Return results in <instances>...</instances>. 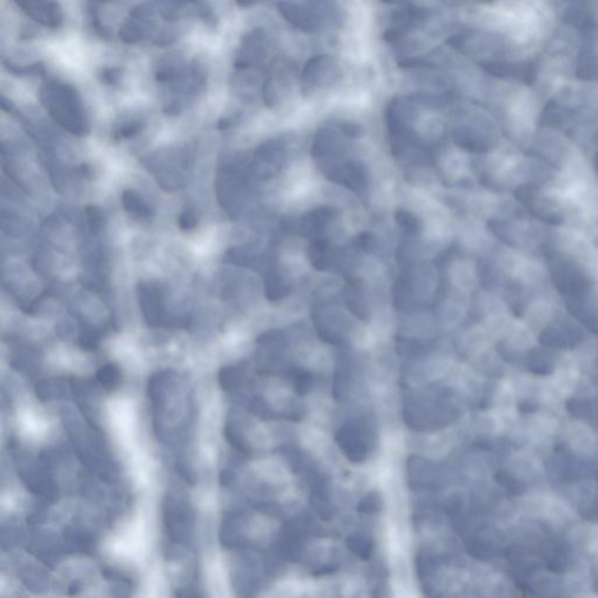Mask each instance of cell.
Masks as SVG:
<instances>
[{"mask_svg":"<svg viewBox=\"0 0 598 598\" xmlns=\"http://www.w3.org/2000/svg\"><path fill=\"white\" fill-rule=\"evenodd\" d=\"M486 72L500 79H519L530 82L535 74L533 64H511L503 61H488L481 64Z\"/></svg>","mask_w":598,"mask_h":598,"instance_id":"5b68a950","label":"cell"},{"mask_svg":"<svg viewBox=\"0 0 598 598\" xmlns=\"http://www.w3.org/2000/svg\"><path fill=\"white\" fill-rule=\"evenodd\" d=\"M122 200H123L124 209L133 216L146 220L152 215L151 209L148 207V204L133 191H125Z\"/></svg>","mask_w":598,"mask_h":598,"instance_id":"ba28073f","label":"cell"},{"mask_svg":"<svg viewBox=\"0 0 598 598\" xmlns=\"http://www.w3.org/2000/svg\"><path fill=\"white\" fill-rule=\"evenodd\" d=\"M515 197L528 209L537 219L550 226H560L563 215L555 201L545 197L533 186H523L515 192Z\"/></svg>","mask_w":598,"mask_h":598,"instance_id":"7a4b0ae2","label":"cell"},{"mask_svg":"<svg viewBox=\"0 0 598 598\" xmlns=\"http://www.w3.org/2000/svg\"><path fill=\"white\" fill-rule=\"evenodd\" d=\"M396 221L401 226L407 228L408 231H417V228L420 226L416 216L410 214L409 212H405V211H398L396 213Z\"/></svg>","mask_w":598,"mask_h":598,"instance_id":"30bf717a","label":"cell"},{"mask_svg":"<svg viewBox=\"0 0 598 598\" xmlns=\"http://www.w3.org/2000/svg\"><path fill=\"white\" fill-rule=\"evenodd\" d=\"M554 282L562 290H581L587 287L584 276L574 262L567 258H554L550 263Z\"/></svg>","mask_w":598,"mask_h":598,"instance_id":"3957f363","label":"cell"},{"mask_svg":"<svg viewBox=\"0 0 598 598\" xmlns=\"http://www.w3.org/2000/svg\"><path fill=\"white\" fill-rule=\"evenodd\" d=\"M337 76V65L329 55H318L307 62L303 70V79L309 86H322Z\"/></svg>","mask_w":598,"mask_h":598,"instance_id":"277c9868","label":"cell"},{"mask_svg":"<svg viewBox=\"0 0 598 598\" xmlns=\"http://www.w3.org/2000/svg\"><path fill=\"white\" fill-rule=\"evenodd\" d=\"M103 80L108 82V84H113L115 82H117L118 77H119V73H118L117 69H106V70H103Z\"/></svg>","mask_w":598,"mask_h":598,"instance_id":"4fadbf2b","label":"cell"},{"mask_svg":"<svg viewBox=\"0 0 598 598\" xmlns=\"http://www.w3.org/2000/svg\"><path fill=\"white\" fill-rule=\"evenodd\" d=\"M27 15L46 26L55 27L62 21V15L57 4L53 3H19Z\"/></svg>","mask_w":598,"mask_h":598,"instance_id":"52a82bcc","label":"cell"},{"mask_svg":"<svg viewBox=\"0 0 598 598\" xmlns=\"http://www.w3.org/2000/svg\"><path fill=\"white\" fill-rule=\"evenodd\" d=\"M142 125H143V123H140V122H135V123H131V124L124 125L115 137L116 138H129V137L135 136L136 133H139L140 129H142Z\"/></svg>","mask_w":598,"mask_h":598,"instance_id":"7c38bea8","label":"cell"},{"mask_svg":"<svg viewBox=\"0 0 598 598\" xmlns=\"http://www.w3.org/2000/svg\"><path fill=\"white\" fill-rule=\"evenodd\" d=\"M576 76L582 81H598V50L595 41H587L579 50Z\"/></svg>","mask_w":598,"mask_h":598,"instance_id":"8992f818","label":"cell"},{"mask_svg":"<svg viewBox=\"0 0 598 598\" xmlns=\"http://www.w3.org/2000/svg\"><path fill=\"white\" fill-rule=\"evenodd\" d=\"M528 367L534 374L548 375L553 371V364L546 353L541 351H533L528 356Z\"/></svg>","mask_w":598,"mask_h":598,"instance_id":"9c48e42d","label":"cell"},{"mask_svg":"<svg viewBox=\"0 0 598 598\" xmlns=\"http://www.w3.org/2000/svg\"><path fill=\"white\" fill-rule=\"evenodd\" d=\"M46 106L55 121L75 133H88V121L75 90L66 84H53L46 89Z\"/></svg>","mask_w":598,"mask_h":598,"instance_id":"6da1fadb","label":"cell"},{"mask_svg":"<svg viewBox=\"0 0 598 598\" xmlns=\"http://www.w3.org/2000/svg\"><path fill=\"white\" fill-rule=\"evenodd\" d=\"M179 226L184 231H191L197 226V216L192 211L187 209L179 219Z\"/></svg>","mask_w":598,"mask_h":598,"instance_id":"8fae6325","label":"cell"},{"mask_svg":"<svg viewBox=\"0 0 598 598\" xmlns=\"http://www.w3.org/2000/svg\"><path fill=\"white\" fill-rule=\"evenodd\" d=\"M595 168H596V172H597L598 175V152L595 155Z\"/></svg>","mask_w":598,"mask_h":598,"instance_id":"5bb4252c","label":"cell"}]
</instances>
